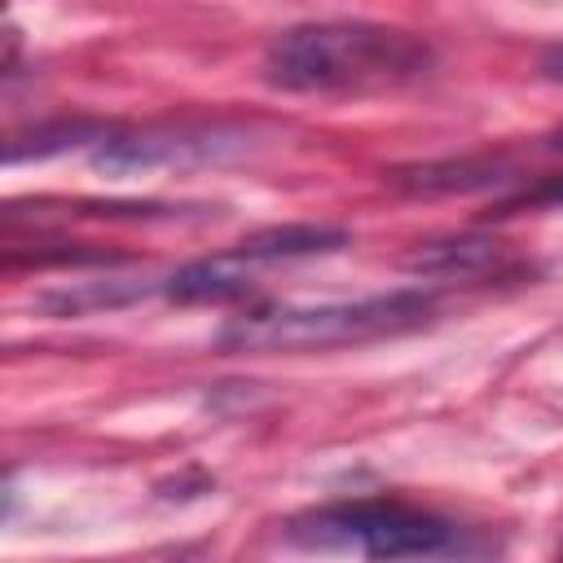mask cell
Instances as JSON below:
<instances>
[{
  "mask_svg": "<svg viewBox=\"0 0 563 563\" xmlns=\"http://www.w3.org/2000/svg\"><path fill=\"white\" fill-rule=\"evenodd\" d=\"M347 246V229H330V224H282V229H260L251 238H242L233 251L246 264H282V260H303V255H330Z\"/></svg>",
  "mask_w": 563,
  "mask_h": 563,
  "instance_id": "8992f818",
  "label": "cell"
},
{
  "mask_svg": "<svg viewBox=\"0 0 563 563\" xmlns=\"http://www.w3.org/2000/svg\"><path fill=\"white\" fill-rule=\"evenodd\" d=\"M488 260H497V242H488V238H449V242L418 246L405 264L413 273H475Z\"/></svg>",
  "mask_w": 563,
  "mask_h": 563,
  "instance_id": "52a82bcc",
  "label": "cell"
},
{
  "mask_svg": "<svg viewBox=\"0 0 563 563\" xmlns=\"http://www.w3.org/2000/svg\"><path fill=\"white\" fill-rule=\"evenodd\" d=\"M541 70H545L550 79H563V44H559V48H550V53L541 57Z\"/></svg>",
  "mask_w": 563,
  "mask_h": 563,
  "instance_id": "ba28073f",
  "label": "cell"
},
{
  "mask_svg": "<svg viewBox=\"0 0 563 563\" xmlns=\"http://www.w3.org/2000/svg\"><path fill=\"white\" fill-rule=\"evenodd\" d=\"M286 537L303 550H343L365 559H422L444 554L457 541L449 519L396 497H356L303 510L286 523Z\"/></svg>",
  "mask_w": 563,
  "mask_h": 563,
  "instance_id": "3957f363",
  "label": "cell"
},
{
  "mask_svg": "<svg viewBox=\"0 0 563 563\" xmlns=\"http://www.w3.org/2000/svg\"><path fill=\"white\" fill-rule=\"evenodd\" d=\"M431 312L435 299L422 290H391L339 303H273L233 317L220 330V343L238 352H317L418 330L422 321H431Z\"/></svg>",
  "mask_w": 563,
  "mask_h": 563,
  "instance_id": "7a4b0ae2",
  "label": "cell"
},
{
  "mask_svg": "<svg viewBox=\"0 0 563 563\" xmlns=\"http://www.w3.org/2000/svg\"><path fill=\"white\" fill-rule=\"evenodd\" d=\"M510 180L515 176L506 172V163H493V158H444V163L391 172V185L405 194H479V189H497Z\"/></svg>",
  "mask_w": 563,
  "mask_h": 563,
  "instance_id": "5b68a950",
  "label": "cell"
},
{
  "mask_svg": "<svg viewBox=\"0 0 563 563\" xmlns=\"http://www.w3.org/2000/svg\"><path fill=\"white\" fill-rule=\"evenodd\" d=\"M554 145H559V150H563V132H559V141H554Z\"/></svg>",
  "mask_w": 563,
  "mask_h": 563,
  "instance_id": "9c48e42d",
  "label": "cell"
},
{
  "mask_svg": "<svg viewBox=\"0 0 563 563\" xmlns=\"http://www.w3.org/2000/svg\"><path fill=\"white\" fill-rule=\"evenodd\" d=\"M435 53L418 31L387 22H299L268 40L264 79L282 92L308 97H365L418 84L431 75Z\"/></svg>",
  "mask_w": 563,
  "mask_h": 563,
  "instance_id": "6da1fadb",
  "label": "cell"
},
{
  "mask_svg": "<svg viewBox=\"0 0 563 563\" xmlns=\"http://www.w3.org/2000/svg\"><path fill=\"white\" fill-rule=\"evenodd\" d=\"M233 141L220 132H176V136H106L92 150V167L110 176H136L158 167H189V163H216Z\"/></svg>",
  "mask_w": 563,
  "mask_h": 563,
  "instance_id": "277c9868",
  "label": "cell"
}]
</instances>
